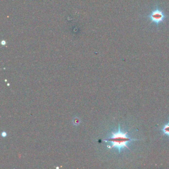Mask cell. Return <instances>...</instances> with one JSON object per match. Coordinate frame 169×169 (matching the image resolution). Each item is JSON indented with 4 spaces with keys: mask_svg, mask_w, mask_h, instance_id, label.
Wrapping results in <instances>:
<instances>
[{
    "mask_svg": "<svg viewBox=\"0 0 169 169\" xmlns=\"http://www.w3.org/2000/svg\"><path fill=\"white\" fill-rule=\"evenodd\" d=\"M169 119L168 118V123L166 124L163 127L162 129V131L164 135H166L168 136H169Z\"/></svg>",
    "mask_w": 169,
    "mask_h": 169,
    "instance_id": "3",
    "label": "cell"
},
{
    "mask_svg": "<svg viewBox=\"0 0 169 169\" xmlns=\"http://www.w3.org/2000/svg\"><path fill=\"white\" fill-rule=\"evenodd\" d=\"M127 132H124L121 131L119 124L118 131L115 132H112V135L107 139L104 140V141L110 144V146H108V148L110 149L112 148L117 149L119 153H120L122 150L125 148L129 149V148L127 146V144L129 142L141 140L128 137L127 136Z\"/></svg>",
    "mask_w": 169,
    "mask_h": 169,
    "instance_id": "1",
    "label": "cell"
},
{
    "mask_svg": "<svg viewBox=\"0 0 169 169\" xmlns=\"http://www.w3.org/2000/svg\"><path fill=\"white\" fill-rule=\"evenodd\" d=\"M150 20L152 23L158 26L160 23L164 21L167 17V16L164 14V11L158 7L156 8L151 11L150 15L146 17Z\"/></svg>",
    "mask_w": 169,
    "mask_h": 169,
    "instance_id": "2",
    "label": "cell"
}]
</instances>
